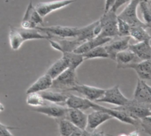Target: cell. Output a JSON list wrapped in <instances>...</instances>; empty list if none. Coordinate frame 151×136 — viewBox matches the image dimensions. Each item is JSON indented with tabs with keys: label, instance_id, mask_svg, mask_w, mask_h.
Wrapping results in <instances>:
<instances>
[{
	"label": "cell",
	"instance_id": "obj_1",
	"mask_svg": "<svg viewBox=\"0 0 151 136\" xmlns=\"http://www.w3.org/2000/svg\"><path fill=\"white\" fill-rule=\"evenodd\" d=\"M99 24L101 27V33L99 35L103 37L113 38L119 36L118 32V15L112 10L107 12H104L99 19Z\"/></svg>",
	"mask_w": 151,
	"mask_h": 136
},
{
	"label": "cell",
	"instance_id": "obj_2",
	"mask_svg": "<svg viewBox=\"0 0 151 136\" xmlns=\"http://www.w3.org/2000/svg\"><path fill=\"white\" fill-rule=\"evenodd\" d=\"M118 108L126 112L130 117L137 120H142L151 116V104L140 103L134 99H130L126 105Z\"/></svg>",
	"mask_w": 151,
	"mask_h": 136
},
{
	"label": "cell",
	"instance_id": "obj_3",
	"mask_svg": "<svg viewBox=\"0 0 151 136\" xmlns=\"http://www.w3.org/2000/svg\"><path fill=\"white\" fill-rule=\"evenodd\" d=\"M77 84L78 83L76 80L75 70L67 68L65 71H64L61 74H59L57 78L53 80L51 88L65 91H70V89Z\"/></svg>",
	"mask_w": 151,
	"mask_h": 136
},
{
	"label": "cell",
	"instance_id": "obj_4",
	"mask_svg": "<svg viewBox=\"0 0 151 136\" xmlns=\"http://www.w3.org/2000/svg\"><path fill=\"white\" fill-rule=\"evenodd\" d=\"M91 109L96 110V111L104 112L110 114L113 119H117L118 120H119L120 122H123L125 124H130V125H133V126H139L140 122H141V120H137V119H133L126 112L119 109L118 107H116V108H107V107H104V106H102V105L98 104V103L92 102Z\"/></svg>",
	"mask_w": 151,
	"mask_h": 136
},
{
	"label": "cell",
	"instance_id": "obj_5",
	"mask_svg": "<svg viewBox=\"0 0 151 136\" xmlns=\"http://www.w3.org/2000/svg\"><path fill=\"white\" fill-rule=\"evenodd\" d=\"M36 29L53 37L59 38H76L79 34V27L51 26V27H36Z\"/></svg>",
	"mask_w": 151,
	"mask_h": 136
},
{
	"label": "cell",
	"instance_id": "obj_6",
	"mask_svg": "<svg viewBox=\"0 0 151 136\" xmlns=\"http://www.w3.org/2000/svg\"><path fill=\"white\" fill-rule=\"evenodd\" d=\"M129 100L130 99H128L122 94L119 85H116L112 88L105 89L104 96L96 103H106L119 107L126 105L129 102Z\"/></svg>",
	"mask_w": 151,
	"mask_h": 136
},
{
	"label": "cell",
	"instance_id": "obj_7",
	"mask_svg": "<svg viewBox=\"0 0 151 136\" xmlns=\"http://www.w3.org/2000/svg\"><path fill=\"white\" fill-rule=\"evenodd\" d=\"M142 1V0H131L127 7L118 15V18L127 21L130 26H146L137 15V7Z\"/></svg>",
	"mask_w": 151,
	"mask_h": 136
},
{
	"label": "cell",
	"instance_id": "obj_8",
	"mask_svg": "<svg viewBox=\"0 0 151 136\" xmlns=\"http://www.w3.org/2000/svg\"><path fill=\"white\" fill-rule=\"evenodd\" d=\"M43 18L39 14L35 5H33L32 2L29 3L22 21L20 23V27L23 28H35L37 25L43 23Z\"/></svg>",
	"mask_w": 151,
	"mask_h": 136
},
{
	"label": "cell",
	"instance_id": "obj_9",
	"mask_svg": "<svg viewBox=\"0 0 151 136\" xmlns=\"http://www.w3.org/2000/svg\"><path fill=\"white\" fill-rule=\"evenodd\" d=\"M33 111L38 113H42L50 118H54L57 119H65L68 108L63 105H59L57 104H44L39 107L33 108Z\"/></svg>",
	"mask_w": 151,
	"mask_h": 136
},
{
	"label": "cell",
	"instance_id": "obj_10",
	"mask_svg": "<svg viewBox=\"0 0 151 136\" xmlns=\"http://www.w3.org/2000/svg\"><path fill=\"white\" fill-rule=\"evenodd\" d=\"M70 91H75L81 94L83 97L92 102H96L104 96L105 89L93 87V86L84 85V84H77L73 88H72Z\"/></svg>",
	"mask_w": 151,
	"mask_h": 136
},
{
	"label": "cell",
	"instance_id": "obj_11",
	"mask_svg": "<svg viewBox=\"0 0 151 136\" xmlns=\"http://www.w3.org/2000/svg\"><path fill=\"white\" fill-rule=\"evenodd\" d=\"M74 0H55V1H50V2H42L38 3L36 5H35V9L39 12V14L44 18L50 12L62 9L71 4H73Z\"/></svg>",
	"mask_w": 151,
	"mask_h": 136
},
{
	"label": "cell",
	"instance_id": "obj_12",
	"mask_svg": "<svg viewBox=\"0 0 151 136\" xmlns=\"http://www.w3.org/2000/svg\"><path fill=\"white\" fill-rule=\"evenodd\" d=\"M130 36H122L117 40L111 39L109 42L104 44V47L109 55V58L115 60L116 55L119 52L128 49V46L130 44Z\"/></svg>",
	"mask_w": 151,
	"mask_h": 136
},
{
	"label": "cell",
	"instance_id": "obj_13",
	"mask_svg": "<svg viewBox=\"0 0 151 136\" xmlns=\"http://www.w3.org/2000/svg\"><path fill=\"white\" fill-rule=\"evenodd\" d=\"M50 45L55 50L64 53V52H73L74 51L82 42L78 41L76 38L73 40H67V38H59L57 37L56 41L53 39L49 40Z\"/></svg>",
	"mask_w": 151,
	"mask_h": 136
},
{
	"label": "cell",
	"instance_id": "obj_14",
	"mask_svg": "<svg viewBox=\"0 0 151 136\" xmlns=\"http://www.w3.org/2000/svg\"><path fill=\"white\" fill-rule=\"evenodd\" d=\"M133 99L140 103L151 104V86L146 82V81L138 78Z\"/></svg>",
	"mask_w": 151,
	"mask_h": 136
},
{
	"label": "cell",
	"instance_id": "obj_15",
	"mask_svg": "<svg viewBox=\"0 0 151 136\" xmlns=\"http://www.w3.org/2000/svg\"><path fill=\"white\" fill-rule=\"evenodd\" d=\"M113 119L110 114L102 112V111H96L92 112L88 115V126L87 129L88 132L92 133L95 131L97 127H99L102 124L105 123L108 120H111Z\"/></svg>",
	"mask_w": 151,
	"mask_h": 136
},
{
	"label": "cell",
	"instance_id": "obj_16",
	"mask_svg": "<svg viewBox=\"0 0 151 136\" xmlns=\"http://www.w3.org/2000/svg\"><path fill=\"white\" fill-rule=\"evenodd\" d=\"M130 68L136 72L139 79L143 81H151V58L147 60H141L129 64L124 67Z\"/></svg>",
	"mask_w": 151,
	"mask_h": 136
},
{
	"label": "cell",
	"instance_id": "obj_17",
	"mask_svg": "<svg viewBox=\"0 0 151 136\" xmlns=\"http://www.w3.org/2000/svg\"><path fill=\"white\" fill-rule=\"evenodd\" d=\"M128 49L135 54L139 60H147L151 58V41L130 43Z\"/></svg>",
	"mask_w": 151,
	"mask_h": 136
},
{
	"label": "cell",
	"instance_id": "obj_18",
	"mask_svg": "<svg viewBox=\"0 0 151 136\" xmlns=\"http://www.w3.org/2000/svg\"><path fill=\"white\" fill-rule=\"evenodd\" d=\"M65 119L70 120L76 127L86 130L88 126V115L84 112V111L78 109H69L66 114Z\"/></svg>",
	"mask_w": 151,
	"mask_h": 136
},
{
	"label": "cell",
	"instance_id": "obj_19",
	"mask_svg": "<svg viewBox=\"0 0 151 136\" xmlns=\"http://www.w3.org/2000/svg\"><path fill=\"white\" fill-rule=\"evenodd\" d=\"M112 38H109V37H103L101 35H97L90 40H88L84 42H82L75 50L74 52L79 53V54H84L89 50H91L92 49L101 46V45H104L107 42H109Z\"/></svg>",
	"mask_w": 151,
	"mask_h": 136
},
{
	"label": "cell",
	"instance_id": "obj_20",
	"mask_svg": "<svg viewBox=\"0 0 151 136\" xmlns=\"http://www.w3.org/2000/svg\"><path fill=\"white\" fill-rule=\"evenodd\" d=\"M53 79L48 74L45 73L42 76L39 77L27 90V94L29 93H40L44 90H47L52 87Z\"/></svg>",
	"mask_w": 151,
	"mask_h": 136
},
{
	"label": "cell",
	"instance_id": "obj_21",
	"mask_svg": "<svg viewBox=\"0 0 151 136\" xmlns=\"http://www.w3.org/2000/svg\"><path fill=\"white\" fill-rule=\"evenodd\" d=\"M65 104L69 109H78L81 111H86L91 109L92 101L85 97H81L74 95H69Z\"/></svg>",
	"mask_w": 151,
	"mask_h": 136
},
{
	"label": "cell",
	"instance_id": "obj_22",
	"mask_svg": "<svg viewBox=\"0 0 151 136\" xmlns=\"http://www.w3.org/2000/svg\"><path fill=\"white\" fill-rule=\"evenodd\" d=\"M138 59L139 58L135 56V54L134 52H132L129 49H127L125 50L119 52L116 55L114 61H116L117 67L119 69H120V68L124 69V67L126 65L134 63V62H138Z\"/></svg>",
	"mask_w": 151,
	"mask_h": 136
},
{
	"label": "cell",
	"instance_id": "obj_23",
	"mask_svg": "<svg viewBox=\"0 0 151 136\" xmlns=\"http://www.w3.org/2000/svg\"><path fill=\"white\" fill-rule=\"evenodd\" d=\"M43 99L47 102H50L52 104H65V101L69 95L58 92V91H51V90H44L42 92H40Z\"/></svg>",
	"mask_w": 151,
	"mask_h": 136
},
{
	"label": "cell",
	"instance_id": "obj_24",
	"mask_svg": "<svg viewBox=\"0 0 151 136\" xmlns=\"http://www.w3.org/2000/svg\"><path fill=\"white\" fill-rule=\"evenodd\" d=\"M99 23V19L92 22L91 24L86 26V27H79V34L76 37V39L81 42H84L88 40H90L94 37H96V33H95V29L96 27V26Z\"/></svg>",
	"mask_w": 151,
	"mask_h": 136
},
{
	"label": "cell",
	"instance_id": "obj_25",
	"mask_svg": "<svg viewBox=\"0 0 151 136\" xmlns=\"http://www.w3.org/2000/svg\"><path fill=\"white\" fill-rule=\"evenodd\" d=\"M67 68H69L68 66V62L67 60L62 56L61 58L58 59L55 63H53L48 69L47 73L53 80L55 78H57L59 74H61L64 71H65Z\"/></svg>",
	"mask_w": 151,
	"mask_h": 136
},
{
	"label": "cell",
	"instance_id": "obj_26",
	"mask_svg": "<svg viewBox=\"0 0 151 136\" xmlns=\"http://www.w3.org/2000/svg\"><path fill=\"white\" fill-rule=\"evenodd\" d=\"M146 26H131L130 37L136 42L151 41L150 35L146 30Z\"/></svg>",
	"mask_w": 151,
	"mask_h": 136
},
{
	"label": "cell",
	"instance_id": "obj_27",
	"mask_svg": "<svg viewBox=\"0 0 151 136\" xmlns=\"http://www.w3.org/2000/svg\"><path fill=\"white\" fill-rule=\"evenodd\" d=\"M63 57L67 60L69 68L73 69V70H76L82 64V62L85 60L82 54H79V53H76L74 51L64 52Z\"/></svg>",
	"mask_w": 151,
	"mask_h": 136
},
{
	"label": "cell",
	"instance_id": "obj_28",
	"mask_svg": "<svg viewBox=\"0 0 151 136\" xmlns=\"http://www.w3.org/2000/svg\"><path fill=\"white\" fill-rule=\"evenodd\" d=\"M24 41L18 31L17 27H10V32H9V43L12 50H17L20 48V46L23 44Z\"/></svg>",
	"mask_w": 151,
	"mask_h": 136
},
{
	"label": "cell",
	"instance_id": "obj_29",
	"mask_svg": "<svg viewBox=\"0 0 151 136\" xmlns=\"http://www.w3.org/2000/svg\"><path fill=\"white\" fill-rule=\"evenodd\" d=\"M84 59H93V58H109L108 52L104 45H101L92 49L91 50L82 54Z\"/></svg>",
	"mask_w": 151,
	"mask_h": 136
},
{
	"label": "cell",
	"instance_id": "obj_30",
	"mask_svg": "<svg viewBox=\"0 0 151 136\" xmlns=\"http://www.w3.org/2000/svg\"><path fill=\"white\" fill-rule=\"evenodd\" d=\"M58 123L61 136H69L78 128L67 119H58Z\"/></svg>",
	"mask_w": 151,
	"mask_h": 136
},
{
	"label": "cell",
	"instance_id": "obj_31",
	"mask_svg": "<svg viewBox=\"0 0 151 136\" xmlns=\"http://www.w3.org/2000/svg\"><path fill=\"white\" fill-rule=\"evenodd\" d=\"M139 5L144 19L143 22L147 27H151V3L149 0H142Z\"/></svg>",
	"mask_w": 151,
	"mask_h": 136
},
{
	"label": "cell",
	"instance_id": "obj_32",
	"mask_svg": "<svg viewBox=\"0 0 151 136\" xmlns=\"http://www.w3.org/2000/svg\"><path fill=\"white\" fill-rule=\"evenodd\" d=\"M27 95V104L34 108L44 105L46 104V101L43 99L41 93H29Z\"/></svg>",
	"mask_w": 151,
	"mask_h": 136
},
{
	"label": "cell",
	"instance_id": "obj_33",
	"mask_svg": "<svg viewBox=\"0 0 151 136\" xmlns=\"http://www.w3.org/2000/svg\"><path fill=\"white\" fill-rule=\"evenodd\" d=\"M131 26L125 20L118 18V32L119 36H130Z\"/></svg>",
	"mask_w": 151,
	"mask_h": 136
},
{
	"label": "cell",
	"instance_id": "obj_34",
	"mask_svg": "<svg viewBox=\"0 0 151 136\" xmlns=\"http://www.w3.org/2000/svg\"><path fill=\"white\" fill-rule=\"evenodd\" d=\"M140 125L142 126L143 129L151 135V116L142 119L140 122Z\"/></svg>",
	"mask_w": 151,
	"mask_h": 136
},
{
	"label": "cell",
	"instance_id": "obj_35",
	"mask_svg": "<svg viewBox=\"0 0 151 136\" xmlns=\"http://www.w3.org/2000/svg\"><path fill=\"white\" fill-rule=\"evenodd\" d=\"M14 127H10L0 123V136H13L11 133V130Z\"/></svg>",
	"mask_w": 151,
	"mask_h": 136
},
{
	"label": "cell",
	"instance_id": "obj_36",
	"mask_svg": "<svg viewBox=\"0 0 151 136\" xmlns=\"http://www.w3.org/2000/svg\"><path fill=\"white\" fill-rule=\"evenodd\" d=\"M130 1H131V0H115V3H114V4H113V6L111 7V10H112V11H114L115 12H117L118 9H119L120 6H122L123 4H127V3H129Z\"/></svg>",
	"mask_w": 151,
	"mask_h": 136
},
{
	"label": "cell",
	"instance_id": "obj_37",
	"mask_svg": "<svg viewBox=\"0 0 151 136\" xmlns=\"http://www.w3.org/2000/svg\"><path fill=\"white\" fill-rule=\"evenodd\" d=\"M114 3H115V0H105L104 12H109V11L111 9V7L113 6Z\"/></svg>",
	"mask_w": 151,
	"mask_h": 136
},
{
	"label": "cell",
	"instance_id": "obj_38",
	"mask_svg": "<svg viewBox=\"0 0 151 136\" xmlns=\"http://www.w3.org/2000/svg\"><path fill=\"white\" fill-rule=\"evenodd\" d=\"M82 131H83V130H81V129H80V128H77L75 131H73L69 136H80L81 135Z\"/></svg>",
	"mask_w": 151,
	"mask_h": 136
},
{
	"label": "cell",
	"instance_id": "obj_39",
	"mask_svg": "<svg viewBox=\"0 0 151 136\" xmlns=\"http://www.w3.org/2000/svg\"><path fill=\"white\" fill-rule=\"evenodd\" d=\"M90 136H104V132H94V133H91Z\"/></svg>",
	"mask_w": 151,
	"mask_h": 136
},
{
	"label": "cell",
	"instance_id": "obj_40",
	"mask_svg": "<svg viewBox=\"0 0 151 136\" xmlns=\"http://www.w3.org/2000/svg\"><path fill=\"white\" fill-rule=\"evenodd\" d=\"M90 135H91V133L88 132V130H83L82 133H81V135L80 136H90Z\"/></svg>",
	"mask_w": 151,
	"mask_h": 136
},
{
	"label": "cell",
	"instance_id": "obj_41",
	"mask_svg": "<svg viewBox=\"0 0 151 136\" xmlns=\"http://www.w3.org/2000/svg\"><path fill=\"white\" fill-rule=\"evenodd\" d=\"M129 136H139V134H138V132L137 131H135V132H133V133H131Z\"/></svg>",
	"mask_w": 151,
	"mask_h": 136
},
{
	"label": "cell",
	"instance_id": "obj_42",
	"mask_svg": "<svg viewBox=\"0 0 151 136\" xmlns=\"http://www.w3.org/2000/svg\"><path fill=\"white\" fill-rule=\"evenodd\" d=\"M4 110V106L2 103H0V112H2Z\"/></svg>",
	"mask_w": 151,
	"mask_h": 136
},
{
	"label": "cell",
	"instance_id": "obj_43",
	"mask_svg": "<svg viewBox=\"0 0 151 136\" xmlns=\"http://www.w3.org/2000/svg\"><path fill=\"white\" fill-rule=\"evenodd\" d=\"M118 136H129V135H126V134H120L119 135H118Z\"/></svg>",
	"mask_w": 151,
	"mask_h": 136
},
{
	"label": "cell",
	"instance_id": "obj_44",
	"mask_svg": "<svg viewBox=\"0 0 151 136\" xmlns=\"http://www.w3.org/2000/svg\"><path fill=\"white\" fill-rule=\"evenodd\" d=\"M60 136H61V135H60Z\"/></svg>",
	"mask_w": 151,
	"mask_h": 136
}]
</instances>
